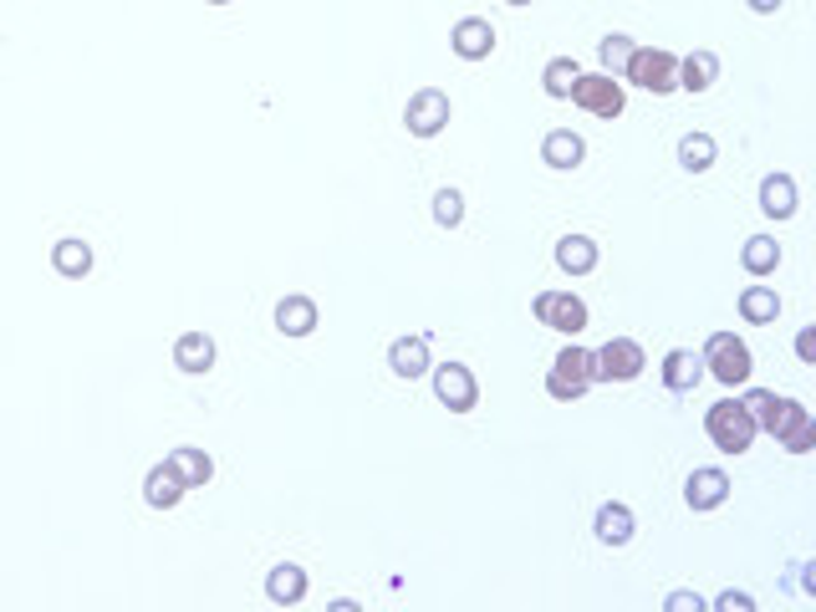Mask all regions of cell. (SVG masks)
<instances>
[{
	"instance_id": "obj_22",
	"label": "cell",
	"mask_w": 816,
	"mask_h": 612,
	"mask_svg": "<svg viewBox=\"0 0 816 612\" xmlns=\"http://www.w3.org/2000/svg\"><path fill=\"white\" fill-rule=\"evenodd\" d=\"M714 82H720V56L714 52L679 56V87H684V93H710Z\"/></svg>"
},
{
	"instance_id": "obj_17",
	"label": "cell",
	"mask_w": 816,
	"mask_h": 612,
	"mask_svg": "<svg viewBox=\"0 0 816 612\" xmlns=\"http://www.w3.org/2000/svg\"><path fill=\"white\" fill-rule=\"evenodd\" d=\"M306 572L296 567V561H281V567H271V577H265V598L276 602V608H296V602H306Z\"/></svg>"
},
{
	"instance_id": "obj_3",
	"label": "cell",
	"mask_w": 816,
	"mask_h": 612,
	"mask_svg": "<svg viewBox=\"0 0 816 612\" xmlns=\"http://www.w3.org/2000/svg\"><path fill=\"white\" fill-rule=\"evenodd\" d=\"M623 77H628L632 87L653 93V97L679 93V56H673L669 46H632V56H628V67H623Z\"/></svg>"
},
{
	"instance_id": "obj_5",
	"label": "cell",
	"mask_w": 816,
	"mask_h": 612,
	"mask_svg": "<svg viewBox=\"0 0 816 612\" xmlns=\"http://www.w3.org/2000/svg\"><path fill=\"white\" fill-rule=\"evenodd\" d=\"M771 440L786 454H812L816 450V419L802 399H781L776 419H771Z\"/></svg>"
},
{
	"instance_id": "obj_35",
	"label": "cell",
	"mask_w": 816,
	"mask_h": 612,
	"mask_svg": "<svg viewBox=\"0 0 816 612\" xmlns=\"http://www.w3.org/2000/svg\"><path fill=\"white\" fill-rule=\"evenodd\" d=\"M663 608H669V612H704V598H694V592H673Z\"/></svg>"
},
{
	"instance_id": "obj_4",
	"label": "cell",
	"mask_w": 816,
	"mask_h": 612,
	"mask_svg": "<svg viewBox=\"0 0 816 612\" xmlns=\"http://www.w3.org/2000/svg\"><path fill=\"white\" fill-rule=\"evenodd\" d=\"M644 368L648 358L632 337H613L593 352V383H632V378H644Z\"/></svg>"
},
{
	"instance_id": "obj_30",
	"label": "cell",
	"mask_w": 816,
	"mask_h": 612,
	"mask_svg": "<svg viewBox=\"0 0 816 612\" xmlns=\"http://www.w3.org/2000/svg\"><path fill=\"white\" fill-rule=\"evenodd\" d=\"M638 41L623 36V31H613V36L597 41V72H607V77H623V67H628V56Z\"/></svg>"
},
{
	"instance_id": "obj_15",
	"label": "cell",
	"mask_w": 816,
	"mask_h": 612,
	"mask_svg": "<svg viewBox=\"0 0 816 612\" xmlns=\"http://www.w3.org/2000/svg\"><path fill=\"white\" fill-rule=\"evenodd\" d=\"M597 261H603V251H597L593 235H562L556 240V266H562L566 276H593Z\"/></svg>"
},
{
	"instance_id": "obj_8",
	"label": "cell",
	"mask_w": 816,
	"mask_h": 612,
	"mask_svg": "<svg viewBox=\"0 0 816 612\" xmlns=\"http://www.w3.org/2000/svg\"><path fill=\"white\" fill-rule=\"evenodd\" d=\"M531 312H536L541 327H552V333H566L577 337L582 327H587V302L572 292H541L536 302H531Z\"/></svg>"
},
{
	"instance_id": "obj_10",
	"label": "cell",
	"mask_w": 816,
	"mask_h": 612,
	"mask_svg": "<svg viewBox=\"0 0 816 612\" xmlns=\"http://www.w3.org/2000/svg\"><path fill=\"white\" fill-rule=\"evenodd\" d=\"M449 46H454L460 62H485V56L495 52V27H490L485 15H464V21H454V31H449Z\"/></svg>"
},
{
	"instance_id": "obj_7",
	"label": "cell",
	"mask_w": 816,
	"mask_h": 612,
	"mask_svg": "<svg viewBox=\"0 0 816 612\" xmlns=\"http://www.w3.org/2000/svg\"><path fill=\"white\" fill-rule=\"evenodd\" d=\"M404 123L414 138H439L449 128V93L444 87H419L404 107Z\"/></svg>"
},
{
	"instance_id": "obj_21",
	"label": "cell",
	"mask_w": 816,
	"mask_h": 612,
	"mask_svg": "<svg viewBox=\"0 0 816 612\" xmlns=\"http://www.w3.org/2000/svg\"><path fill=\"white\" fill-rule=\"evenodd\" d=\"M174 368H179V373H210L215 368V337L185 333L179 342H174Z\"/></svg>"
},
{
	"instance_id": "obj_37",
	"label": "cell",
	"mask_w": 816,
	"mask_h": 612,
	"mask_svg": "<svg viewBox=\"0 0 816 612\" xmlns=\"http://www.w3.org/2000/svg\"><path fill=\"white\" fill-rule=\"evenodd\" d=\"M505 6H531V0H505Z\"/></svg>"
},
{
	"instance_id": "obj_20",
	"label": "cell",
	"mask_w": 816,
	"mask_h": 612,
	"mask_svg": "<svg viewBox=\"0 0 816 612\" xmlns=\"http://www.w3.org/2000/svg\"><path fill=\"white\" fill-rule=\"evenodd\" d=\"M761 214H771V220L796 214V179L791 173H765L761 179Z\"/></svg>"
},
{
	"instance_id": "obj_2",
	"label": "cell",
	"mask_w": 816,
	"mask_h": 612,
	"mask_svg": "<svg viewBox=\"0 0 816 612\" xmlns=\"http://www.w3.org/2000/svg\"><path fill=\"white\" fill-rule=\"evenodd\" d=\"M704 373L714 378V383L724 388H745L755 373V358H751V347L740 342L735 333H710V342H704Z\"/></svg>"
},
{
	"instance_id": "obj_9",
	"label": "cell",
	"mask_w": 816,
	"mask_h": 612,
	"mask_svg": "<svg viewBox=\"0 0 816 612\" xmlns=\"http://www.w3.org/2000/svg\"><path fill=\"white\" fill-rule=\"evenodd\" d=\"M429 373H435V399L444 403L449 413H470L474 403H480V383H474V373L464 362H439Z\"/></svg>"
},
{
	"instance_id": "obj_28",
	"label": "cell",
	"mask_w": 816,
	"mask_h": 612,
	"mask_svg": "<svg viewBox=\"0 0 816 612\" xmlns=\"http://www.w3.org/2000/svg\"><path fill=\"white\" fill-rule=\"evenodd\" d=\"M577 77H582V67L572 62V56H552V62H546V72H541V93L556 97V103H566V97H572V87H577Z\"/></svg>"
},
{
	"instance_id": "obj_19",
	"label": "cell",
	"mask_w": 816,
	"mask_h": 612,
	"mask_svg": "<svg viewBox=\"0 0 816 612\" xmlns=\"http://www.w3.org/2000/svg\"><path fill=\"white\" fill-rule=\"evenodd\" d=\"M164 465L174 469V475L185 479V490H199V485H210L215 475V460L205 450H195V444H179V450H169V460Z\"/></svg>"
},
{
	"instance_id": "obj_12",
	"label": "cell",
	"mask_w": 816,
	"mask_h": 612,
	"mask_svg": "<svg viewBox=\"0 0 816 612\" xmlns=\"http://www.w3.org/2000/svg\"><path fill=\"white\" fill-rule=\"evenodd\" d=\"M724 500H730V475L724 469H694V475L684 479V506L689 510H720Z\"/></svg>"
},
{
	"instance_id": "obj_31",
	"label": "cell",
	"mask_w": 816,
	"mask_h": 612,
	"mask_svg": "<svg viewBox=\"0 0 816 612\" xmlns=\"http://www.w3.org/2000/svg\"><path fill=\"white\" fill-rule=\"evenodd\" d=\"M740 403H745V413H751L755 419V429H765V434H771V419H776V393H771V388H745V393H740Z\"/></svg>"
},
{
	"instance_id": "obj_26",
	"label": "cell",
	"mask_w": 816,
	"mask_h": 612,
	"mask_svg": "<svg viewBox=\"0 0 816 612\" xmlns=\"http://www.w3.org/2000/svg\"><path fill=\"white\" fill-rule=\"evenodd\" d=\"M552 373L562 378V383H572V388H593V352L587 347H577V342H566L562 352H556V362H552Z\"/></svg>"
},
{
	"instance_id": "obj_32",
	"label": "cell",
	"mask_w": 816,
	"mask_h": 612,
	"mask_svg": "<svg viewBox=\"0 0 816 612\" xmlns=\"http://www.w3.org/2000/svg\"><path fill=\"white\" fill-rule=\"evenodd\" d=\"M435 220L444 230L464 225V194H460V189H439V194H435Z\"/></svg>"
},
{
	"instance_id": "obj_29",
	"label": "cell",
	"mask_w": 816,
	"mask_h": 612,
	"mask_svg": "<svg viewBox=\"0 0 816 612\" xmlns=\"http://www.w3.org/2000/svg\"><path fill=\"white\" fill-rule=\"evenodd\" d=\"M714 159H720V144H714L710 134H684L679 138V163H684L689 173L714 169Z\"/></svg>"
},
{
	"instance_id": "obj_1",
	"label": "cell",
	"mask_w": 816,
	"mask_h": 612,
	"mask_svg": "<svg viewBox=\"0 0 816 612\" xmlns=\"http://www.w3.org/2000/svg\"><path fill=\"white\" fill-rule=\"evenodd\" d=\"M704 434H710V444L720 454H745L761 429H755V419L745 413V403H740V399H720V403L704 409Z\"/></svg>"
},
{
	"instance_id": "obj_6",
	"label": "cell",
	"mask_w": 816,
	"mask_h": 612,
	"mask_svg": "<svg viewBox=\"0 0 816 612\" xmlns=\"http://www.w3.org/2000/svg\"><path fill=\"white\" fill-rule=\"evenodd\" d=\"M572 103H577L582 113H593V118H623L628 93H623V82L607 77V72H582L577 87H572Z\"/></svg>"
},
{
	"instance_id": "obj_27",
	"label": "cell",
	"mask_w": 816,
	"mask_h": 612,
	"mask_svg": "<svg viewBox=\"0 0 816 612\" xmlns=\"http://www.w3.org/2000/svg\"><path fill=\"white\" fill-rule=\"evenodd\" d=\"M740 317L751 321V327H771V321L781 317L776 286H745V292H740Z\"/></svg>"
},
{
	"instance_id": "obj_18",
	"label": "cell",
	"mask_w": 816,
	"mask_h": 612,
	"mask_svg": "<svg viewBox=\"0 0 816 612\" xmlns=\"http://www.w3.org/2000/svg\"><path fill=\"white\" fill-rule=\"evenodd\" d=\"M316 321H322V312H316L312 296H281L276 302V327L286 337H312Z\"/></svg>"
},
{
	"instance_id": "obj_13",
	"label": "cell",
	"mask_w": 816,
	"mask_h": 612,
	"mask_svg": "<svg viewBox=\"0 0 816 612\" xmlns=\"http://www.w3.org/2000/svg\"><path fill=\"white\" fill-rule=\"evenodd\" d=\"M593 536L603 546H628L632 536H638V520H632V510L623 506V500H607V506H597V516H593Z\"/></svg>"
},
{
	"instance_id": "obj_24",
	"label": "cell",
	"mask_w": 816,
	"mask_h": 612,
	"mask_svg": "<svg viewBox=\"0 0 816 612\" xmlns=\"http://www.w3.org/2000/svg\"><path fill=\"white\" fill-rule=\"evenodd\" d=\"M52 266H56V276L82 281L87 271H93V245H87V240H77V235L56 240V245H52Z\"/></svg>"
},
{
	"instance_id": "obj_23",
	"label": "cell",
	"mask_w": 816,
	"mask_h": 612,
	"mask_svg": "<svg viewBox=\"0 0 816 612\" xmlns=\"http://www.w3.org/2000/svg\"><path fill=\"white\" fill-rule=\"evenodd\" d=\"M144 500H148L154 510H174L179 500H185V479L174 475L169 465H154V469L144 475Z\"/></svg>"
},
{
	"instance_id": "obj_34",
	"label": "cell",
	"mask_w": 816,
	"mask_h": 612,
	"mask_svg": "<svg viewBox=\"0 0 816 612\" xmlns=\"http://www.w3.org/2000/svg\"><path fill=\"white\" fill-rule=\"evenodd\" d=\"M796 358H802L806 368L816 362V327H802V337H796Z\"/></svg>"
},
{
	"instance_id": "obj_25",
	"label": "cell",
	"mask_w": 816,
	"mask_h": 612,
	"mask_svg": "<svg viewBox=\"0 0 816 612\" xmlns=\"http://www.w3.org/2000/svg\"><path fill=\"white\" fill-rule=\"evenodd\" d=\"M740 266H745V276L765 281V276H776L781 266V245L771 235H751L745 245H740Z\"/></svg>"
},
{
	"instance_id": "obj_38",
	"label": "cell",
	"mask_w": 816,
	"mask_h": 612,
	"mask_svg": "<svg viewBox=\"0 0 816 612\" xmlns=\"http://www.w3.org/2000/svg\"><path fill=\"white\" fill-rule=\"evenodd\" d=\"M210 6H230V0H210Z\"/></svg>"
},
{
	"instance_id": "obj_33",
	"label": "cell",
	"mask_w": 816,
	"mask_h": 612,
	"mask_svg": "<svg viewBox=\"0 0 816 612\" xmlns=\"http://www.w3.org/2000/svg\"><path fill=\"white\" fill-rule=\"evenodd\" d=\"M714 612H755V598L751 592H720V598H714Z\"/></svg>"
},
{
	"instance_id": "obj_16",
	"label": "cell",
	"mask_w": 816,
	"mask_h": 612,
	"mask_svg": "<svg viewBox=\"0 0 816 612\" xmlns=\"http://www.w3.org/2000/svg\"><path fill=\"white\" fill-rule=\"evenodd\" d=\"M587 159V138L572 134V128H552V134L541 138V163H552V169H577Z\"/></svg>"
},
{
	"instance_id": "obj_11",
	"label": "cell",
	"mask_w": 816,
	"mask_h": 612,
	"mask_svg": "<svg viewBox=\"0 0 816 612\" xmlns=\"http://www.w3.org/2000/svg\"><path fill=\"white\" fill-rule=\"evenodd\" d=\"M659 378L669 393H694V388L704 383V358H699L694 347H673V352H663Z\"/></svg>"
},
{
	"instance_id": "obj_14",
	"label": "cell",
	"mask_w": 816,
	"mask_h": 612,
	"mask_svg": "<svg viewBox=\"0 0 816 612\" xmlns=\"http://www.w3.org/2000/svg\"><path fill=\"white\" fill-rule=\"evenodd\" d=\"M388 368H394L398 378H408V383H414V378H423L429 368H435V362H429V337H423V333L398 337V342L388 347Z\"/></svg>"
},
{
	"instance_id": "obj_36",
	"label": "cell",
	"mask_w": 816,
	"mask_h": 612,
	"mask_svg": "<svg viewBox=\"0 0 816 612\" xmlns=\"http://www.w3.org/2000/svg\"><path fill=\"white\" fill-rule=\"evenodd\" d=\"M745 6H751L755 15H776L781 6H786V0H745Z\"/></svg>"
}]
</instances>
